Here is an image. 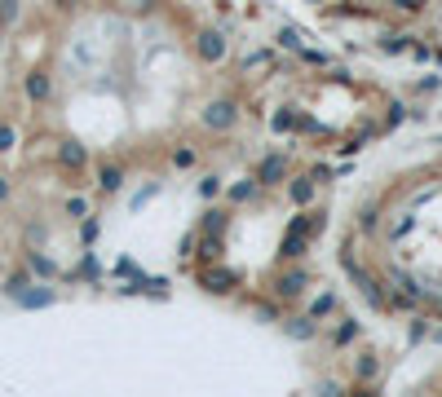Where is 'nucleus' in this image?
<instances>
[{
    "mask_svg": "<svg viewBox=\"0 0 442 397\" xmlns=\"http://www.w3.org/2000/svg\"><path fill=\"white\" fill-rule=\"evenodd\" d=\"M318 234V216L314 212H301V216H292V225H288V234H283V243H279V252L288 261H296V256H305V243Z\"/></svg>",
    "mask_w": 442,
    "mask_h": 397,
    "instance_id": "1",
    "label": "nucleus"
},
{
    "mask_svg": "<svg viewBox=\"0 0 442 397\" xmlns=\"http://www.w3.org/2000/svg\"><path fill=\"white\" fill-rule=\"evenodd\" d=\"M195 53L204 58V62H221V58H226V35L221 31H199Z\"/></svg>",
    "mask_w": 442,
    "mask_h": 397,
    "instance_id": "2",
    "label": "nucleus"
},
{
    "mask_svg": "<svg viewBox=\"0 0 442 397\" xmlns=\"http://www.w3.org/2000/svg\"><path fill=\"white\" fill-rule=\"evenodd\" d=\"M58 164L71 168V173H80V168L89 164V150L80 146V141H62V146H58Z\"/></svg>",
    "mask_w": 442,
    "mask_h": 397,
    "instance_id": "3",
    "label": "nucleus"
},
{
    "mask_svg": "<svg viewBox=\"0 0 442 397\" xmlns=\"http://www.w3.org/2000/svg\"><path fill=\"white\" fill-rule=\"evenodd\" d=\"M283 177H288V164H283L279 155H270V159H261V168H257V182H261V186H279Z\"/></svg>",
    "mask_w": 442,
    "mask_h": 397,
    "instance_id": "4",
    "label": "nucleus"
},
{
    "mask_svg": "<svg viewBox=\"0 0 442 397\" xmlns=\"http://www.w3.org/2000/svg\"><path fill=\"white\" fill-rule=\"evenodd\" d=\"M204 124L208 128H230L235 124V102H212L204 111Z\"/></svg>",
    "mask_w": 442,
    "mask_h": 397,
    "instance_id": "5",
    "label": "nucleus"
},
{
    "mask_svg": "<svg viewBox=\"0 0 442 397\" xmlns=\"http://www.w3.org/2000/svg\"><path fill=\"white\" fill-rule=\"evenodd\" d=\"M274 292H279L283 300H288V296H301V292H305V270H292V274H283V279L274 283Z\"/></svg>",
    "mask_w": 442,
    "mask_h": 397,
    "instance_id": "6",
    "label": "nucleus"
},
{
    "mask_svg": "<svg viewBox=\"0 0 442 397\" xmlns=\"http://www.w3.org/2000/svg\"><path fill=\"white\" fill-rule=\"evenodd\" d=\"M314 331H318V318H314V314L288 322V335H292V340H314Z\"/></svg>",
    "mask_w": 442,
    "mask_h": 397,
    "instance_id": "7",
    "label": "nucleus"
},
{
    "mask_svg": "<svg viewBox=\"0 0 442 397\" xmlns=\"http://www.w3.org/2000/svg\"><path fill=\"white\" fill-rule=\"evenodd\" d=\"M314 177H296V182H288V195H292V203H301V208H305V203L309 199H314Z\"/></svg>",
    "mask_w": 442,
    "mask_h": 397,
    "instance_id": "8",
    "label": "nucleus"
},
{
    "mask_svg": "<svg viewBox=\"0 0 442 397\" xmlns=\"http://www.w3.org/2000/svg\"><path fill=\"white\" fill-rule=\"evenodd\" d=\"M199 279L208 283V292H230V287H235V274L230 270H204Z\"/></svg>",
    "mask_w": 442,
    "mask_h": 397,
    "instance_id": "9",
    "label": "nucleus"
},
{
    "mask_svg": "<svg viewBox=\"0 0 442 397\" xmlns=\"http://www.w3.org/2000/svg\"><path fill=\"white\" fill-rule=\"evenodd\" d=\"M27 98H31V102H44V98H49V76H44V71H31V76H27Z\"/></svg>",
    "mask_w": 442,
    "mask_h": 397,
    "instance_id": "10",
    "label": "nucleus"
},
{
    "mask_svg": "<svg viewBox=\"0 0 442 397\" xmlns=\"http://www.w3.org/2000/svg\"><path fill=\"white\" fill-rule=\"evenodd\" d=\"M98 186H102V190H119V186H124V168L106 164L102 173H98Z\"/></svg>",
    "mask_w": 442,
    "mask_h": 397,
    "instance_id": "11",
    "label": "nucleus"
},
{
    "mask_svg": "<svg viewBox=\"0 0 442 397\" xmlns=\"http://www.w3.org/2000/svg\"><path fill=\"white\" fill-rule=\"evenodd\" d=\"M380 49H385V53H407L411 49V35H385V40H380Z\"/></svg>",
    "mask_w": 442,
    "mask_h": 397,
    "instance_id": "12",
    "label": "nucleus"
},
{
    "mask_svg": "<svg viewBox=\"0 0 442 397\" xmlns=\"http://www.w3.org/2000/svg\"><path fill=\"white\" fill-rule=\"evenodd\" d=\"M309 314H314V318H328V314H337V296H332V292H323V296L314 300V305H309Z\"/></svg>",
    "mask_w": 442,
    "mask_h": 397,
    "instance_id": "13",
    "label": "nucleus"
},
{
    "mask_svg": "<svg viewBox=\"0 0 442 397\" xmlns=\"http://www.w3.org/2000/svg\"><path fill=\"white\" fill-rule=\"evenodd\" d=\"M354 376H358V380H376V358H372V353H363V358L354 362Z\"/></svg>",
    "mask_w": 442,
    "mask_h": 397,
    "instance_id": "14",
    "label": "nucleus"
},
{
    "mask_svg": "<svg viewBox=\"0 0 442 397\" xmlns=\"http://www.w3.org/2000/svg\"><path fill=\"white\" fill-rule=\"evenodd\" d=\"M18 22V0H0V27H14Z\"/></svg>",
    "mask_w": 442,
    "mask_h": 397,
    "instance_id": "15",
    "label": "nucleus"
},
{
    "mask_svg": "<svg viewBox=\"0 0 442 397\" xmlns=\"http://www.w3.org/2000/svg\"><path fill=\"white\" fill-rule=\"evenodd\" d=\"M14 141H18L14 124H0V155H5V150H14Z\"/></svg>",
    "mask_w": 442,
    "mask_h": 397,
    "instance_id": "16",
    "label": "nucleus"
},
{
    "mask_svg": "<svg viewBox=\"0 0 442 397\" xmlns=\"http://www.w3.org/2000/svg\"><path fill=\"white\" fill-rule=\"evenodd\" d=\"M226 230V212H208V221H204V234H221Z\"/></svg>",
    "mask_w": 442,
    "mask_h": 397,
    "instance_id": "17",
    "label": "nucleus"
},
{
    "mask_svg": "<svg viewBox=\"0 0 442 397\" xmlns=\"http://www.w3.org/2000/svg\"><path fill=\"white\" fill-rule=\"evenodd\" d=\"M354 335H358V322H354V318H345V322H341V331H337V344H350Z\"/></svg>",
    "mask_w": 442,
    "mask_h": 397,
    "instance_id": "18",
    "label": "nucleus"
},
{
    "mask_svg": "<svg viewBox=\"0 0 442 397\" xmlns=\"http://www.w3.org/2000/svg\"><path fill=\"white\" fill-rule=\"evenodd\" d=\"M279 44H283V49H301V31L283 27V31H279Z\"/></svg>",
    "mask_w": 442,
    "mask_h": 397,
    "instance_id": "19",
    "label": "nucleus"
},
{
    "mask_svg": "<svg viewBox=\"0 0 442 397\" xmlns=\"http://www.w3.org/2000/svg\"><path fill=\"white\" fill-rule=\"evenodd\" d=\"M115 5H119V9H128V14H146L155 0H115Z\"/></svg>",
    "mask_w": 442,
    "mask_h": 397,
    "instance_id": "20",
    "label": "nucleus"
},
{
    "mask_svg": "<svg viewBox=\"0 0 442 397\" xmlns=\"http://www.w3.org/2000/svg\"><path fill=\"white\" fill-rule=\"evenodd\" d=\"M49 300H53V292H27L22 305H49Z\"/></svg>",
    "mask_w": 442,
    "mask_h": 397,
    "instance_id": "21",
    "label": "nucleus"
},
{
    "mask_svg": "<svg viewBox=\"0 0 442 397\" xmlns=\"http://www.w3.org/2000/svg\"><path fill=\"white\" fill-rule=\"evenodd\" d=\"M31 270H35V274H53V261H49V256H35V252H31Z\"/></svg>",
    "mask_w": 442,
    "mask_h": 397,
    "instance_id": "22",
    "label": "nucleus"
},
{
    "mask_svg": "<svg viewBox=\"0 0 442 397\" xmlns=\"http://www.w3.org/2000/svg\"><path fill=\"white\" fill-rule=\"evenodd\" d=\"M173 164H177V168H190V164H195V150H190V146H182V150L173 155Z\"/></svg>",
    "mask_w": 442,
    "mask_h": 397,
    "instance_id": "23",
    "label": "nucleus"
},
{
    "mask_svg": "<svg viewBox=\"0 0 442 397\" xmlns=\"http://www.w3.org/2000/svg\"><path fill=\"white\" fill-rule=\"evenodd\" d=\"M217 190H221V182H217V177H204V182H199V195H217Z\"/></svg>",
    "mask_w": 442,
    "mask_h": 397,
    "instance_id": "24",
    "label": "nucleus"
},
{
    "mask_svg": "<svg viewBox=\"0 0 442 397\" xmlns=\"http://www.w3.org/2000/svg\"><path fill=\"white\" fill-rule=\"evenodd\" d=\"M248 195H253V182H239V186L230 190V199H235V203H244Z\"/></svg>",
    "mask_w": 442,
    "mask_h": 397,
    "instance_id": "25",
    "label": "nucleus"
},
{
    "mask_svg": "<svg viewBox=\"0 0 442 397\" xmlns=\"http://www.w3.org/2000/svg\"><path fill=\"white\" fill-rule=\"evenodd\" d=\"M288 128H292V115L279 111V115H274V132H288Z\"/></svg>",
    "mask_w": 442,
    "mask_h": 397,
    "instance_id": "26",
    "label": "nucleus"
},
{
    "mask_svg": "<svg viewBox=\"0 0 442 397\" xmlns=\"http://www.w3.org/2000/svg\"><path fill=\"white\" fill-rule=\"evenodd\" d=\"M67 212H71V216H89V203H85V199H71Z\"/></svg>",
    "mask_w": 442,
    "mask_h": 397,
    "instance_id": "27",
    "label": "nucleus"
},
{
    "mask_svg": "<svg viewBox=\"0 0 442 397\" xmlns=\"http://www.w3.org/2000/svg\"><path fill=\"white\" fill-rule=\"evenodd\" d=\"M420 5H425V0H393V9H402V14H416Z\"/></svg>",
    "mask_w": 442,
    "mask_h": 397,
    "instance_id": "28",
    "label": "nucleus"
},
{
    "mask_svg": "<svg viewBox=\"0 0 442 397\" xmlns=\"http://www.w3.org/2000/svg\"><path fill=\"white\" fill-rule=\"evenodd\" d=\"M372 225H376V203H367L363 208V230H372Z\"/></svg>",
    "mask_w": 442,
    "mask_h": 397,
    "instance_id": "29",
    "label": "nucleus"
},
{
    "mask_svg": "<svg viewBox=\"0 0 442 397\" xmlns=\"http://www.w3.org/2000/svg\"><path fill=\"white\" fill-rule=\"evenodd\" d=\"M9 199V177H0V203Z\"/></svg>",
    "mask_w": 442,
    "mask_h": 397,
    "instance_id": "30",
    "label": "nucleus"
}]
</instances>
